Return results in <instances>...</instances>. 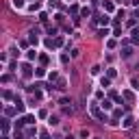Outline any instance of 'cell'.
<instances>
[{"mask_svg": "<svg viewBox=\"0 0 139 139\" xmlns=\"http://www.w3.org/2000/svg\"><path fill=\"white\" fill-rule=\"evenodd\" d=\"M91 113H94V115H96V118H98V120H104V113H102V111H100V109H98V107H96V104H91Z\"/></svg>", "mask_w": 139, "mask_h": 139, "instance_id": "1", "label": "cell"}, {"mask_svg": "<svg viewBox=\"0 0 139 139\" xmlns=\"http://www.w3.org/2000/svg\"><path fill=\"white\" fill-rule=\"evenodd\" d=\"M11 5L15 7V9H22L24 7V0H11Z\"/></svg>", "mask_w": 139, "mask_h": 139, "instance_id": "2", "label": "cell"}, {"mask_svg": "<svg viewBox=\"0 0 139 139\" xmlns=\"http://www.w3.org/2000/svg\"><path fill=\"white\" fill-rule=\"evenodd\" d=\"M22 74H24V76H31V65H22Z\"/></svg>", "mask_w": 139, "mask_h": 139, "instance_id": "3", "label": "cell"}, {"mask_svg": "<svg viewBox=\"0 0 139 139\" xmlns=\"http://www.w3.org/2000/svg\"><path fill=\"white\" fill-rule=\"evenodd\" d=\"M122 126H124V128H128V126H133V118H126V120L122 122Z\"/></svg>", "mask_w": 139, "mask_h": 139, "instance_id": "4", "label": "cell"}, {"mask_svg": "<svg viewBox=\"0 0 139 139\" xmlns=\"http://www.w3.org/2000/svg\"><path fill=\"white\" fill-rule=\"evenodd\" d=\"M130 85H133V89H139V78H133V80H130Z\"/></svg>", "mask_w": 139, "mask_h": 139, "instance_id": "5", "label": "cell"}, {"mask_svg": "<svg viewBox=\"0 0 139 139\" xmlns=\"http://www.w3.org/2000/svg\"><path fill=\"white\" fill-rule=\"evenodd\" d=\"M133 41H135V43L139 41V28H137V31H133Z\"/></svg>", "mask_w": 139, "mask_h": 139, "instance_id": "6", "label": "cell"}, {"mask_svg": "<svg viewBox=\"0 0 139 139\" xmlns=\"http://www.w3.org/2000/svg\"><path fill=\"white\" fill-rule=\"evenodd\" d=\"M35 57H37V52H35V50H28V54H26V59H35Z\"/></svg>", "mask_w": 139, "mask_h": 139, "instance_id": "7", "label": "cell"}, {"mask_svg": "<svg viewBox=\"0 0 139 139\" xmlns=\"http://www.w3.org/2000/svg\"><path fill=\"white\" fill-rule=\"evenodd\" d=\"M98 35H100V37H107L109 31H107V28H100V31H98Z\"/></svg>", "mask_w": 139, "mask_h": 139, "instance_id": "8", "label": "cell"}, {"mask_svg": "<svg viewBox=\"0 0 139 139\" xmlns=\"http://www.w3.org/2000/svg\"><path fill=\"white\" fill-rule=\"evenodd\" d=\"M96 139H100V137H96Z\"/></svg>", "mask_w": 139, "mask_h": 139, "instance_id": "9", "label": "cell"}]
</instances>
